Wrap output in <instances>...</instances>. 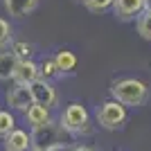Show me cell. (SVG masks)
<instances>
[{"label":"cell","mask_w":151,"mask_h":151,"mask_svg":"<svg viewBox=\"0 0 151 151\" xmlns=\"http://www.w3.org/2000/svg\"><path fill=\"white\" fill-rule=\"evenodd\" d=\"M75 140H77L75 133L61 129L59 122H54V120H50L43 126L32 129V133H29L32 151H63V149L75 147Z\"/></svg>","instance_id":"6da1fadb"},{"label":"cell","mask_w":151,"mask_h":151,"mask_svg":"<svg viewBox=\"0 0 151 151\" xmlns=\"http://www.w3.org/2000/svg\"><path fill=\"white\" fill-rule=\"evenodd\" d=\"M111 95L122 106H142L147 101V95H149V86L142 79L124 77V79H120L111 86Z\"/></svg>","instance_id":"7a4b0ae2"},{"label":"cell","mask_w":151,"mask_h":151,"mask_svg":"<svg viewBox=\"0 0 151 151\" xmlns=\"http://www.w3.org/2000/svg\"><path fill=\"white\" fill-rule=\"evenodd\" d=\"M59 126L70 133H75V135H90L93 133L88 108L83 104H79V101H72V104H68L63 108L61 117H59Z\"/></svg>","instance_id":"3957f363"},{"label":"cell","mask_w":151,"mask_h":151,"mask_svg":"<svg viewBox=\"0 0 151 151\" xmlns=\"http://www.w3.org/2000/svg\"><path fill=\"white\" fill-rule=\"evenodd\" d=\"M126 117H129L126 106H122L120 101H115V99L104 101V104L97 108V124H99L101 129H106V131H117V129H122Z\"/></svg>","instance_id":"277c9868"},{"label":"cell","mask_w":151,"mask_h":151,"mask_svg":"<svg viewBox=\"0 0 151 151\" xmlns=\"http://www.w3.org/2000/svg\"><path fill=\"white\" fill-rule=\"evenodd\" d=\"M29 95H32V104L36 106H43V108H52L57 104V88L52 86V81H45V79H36L32 81L29 86Z\"/></svg>","instance_id":"5b68a950"},{"label":"cell","mask_w":151,"mask_h":151,"mask_svg":"<svg viewBox=\"0 0 151 151\" xmlns=\"http://www.w3.org/2000/svg\"><path fill=\"white\" fill-rule=\"evenodd\" d=\"M38 79V65L36 61L32 59H25V61H18L16 68H14V75H12V81L18 83V86H29L32 81Z\"/></svg>","instance_id":"8992f818"},{"label":"cell","mask_w":151,"mask_h":151,"mask_svg":"<svg viewBox=\"0 0 151 151\" xmlns=\"http://www.w3.org/2000/svg\"><path fill=\"white\" fill-rule=\"evenodd\" d=\"M7 106L14 108V111H20V113H25L27 108L32 106L29 88H27V86H18V83H14V88L7 90Z\"/></svg>","instance_id":"52a82bcc"},{"label":"cell","mask_w":151,"mask_h":151,"mask_svg":"<svg viewBox=\"0 0 151 151\" xmlns=\"http://www.w3.org/2000/svg\"><path fill=\"white\" fill-rule=\"evenodd\" d=\"M113 9L120 20H135L142 14V0H113Z\"/></svg>","instance_id":"ba28073f"},{"label":"cell","mask_w":151,"mask_h":151,"mask_svg":"<svg viewBox=\"0 0 151 151\" xmlns=\"http://www.w3.org/2000/svg\"><path fill=\"white\" fill-rule=\"evenodd\" d=\"M2 145H5V151H32L29 133L23 129H14L12 133H7L2 138Z\"/></svg>","instance_id":"9c48e42d"},{"label":"cell","mask_w":151,"mask_h":151,"mask_svg":"<svg viewBox=\"0 0 151 151\" xmlns=\"http://www.w3.org/2000/svg\"><path fill=\"white\" fill-rule=\"evenodd\" d=\"M2 5H5V12L12 18H25L27 14L36 9L38 0H2Z\"/></svg>","instance_id":"30bf717a"},{"label":"cell","mask_w":151,"mask_h":151,"mask_svg":"<svg viewBox=\"0 0 151 151\" xmlns=\"http://www.w3.org/2000/svg\"><path fill=\"white\" fill-rule=\"evenodd\" d=\"M52 61H54V65H57L59 70V75H68V72H75L77 68V57H75V52H70V50H59L54 57H52Z\"/></svg>","instance_id":"8fae6325"},{"label":"cell","mask_w":151,"mask_h":151,"mask_svg":"<svg viewBox=\"0 0 151 151\" xmlns=\"http://www.w3.org/2000/svg\"><path fill=\"white\" fill-rule=\"evenodd\" d=\"M25 120L32 129H36V126H43L52 120L50 117V108H43V106H36V104H32L29 108L25 111Z\"/></svg>","instance_id":"7c38bea8"},{"label":"cell","mask_w":151,"mask_h":151,"mask_svg":"<svg viewBox=\"0 0 151 151\" xmlns=\"http://www.w3.org/2000/svg\"><path fill=\"white\" fill-rule=\"evenodd\" d=\"M16 63H18V59L9 50H0V81H9L12 79Z\"/></svg>","instance_id":"4fadbf2b"},{"label":"cell","mask_w":151,"mask_h":151,"mask_svg":"<svg viewBox=\"0 0 151 151\" xmlns=\"http://www.w3.org/2000/svg\"><path fill=\"white\" fill-rule=\"evenodd\" d=\"M14 57L18 59V61H25V59H32L34 54V47H32L27 41H12V47H9Z\"/></svg>","instance_id":"5bb4252c"},{"label":"cell","mask_w":151,"mask_h":151,"mask_svg":"<svg viewBox=\"0 0 151 151\" xmlns=\"http://www.w3.org/2000/svg\"><path fill=\"white\" fill-rule=\"evenodd\" d=\"M36 65H38V79L52 81L54 77H59V70H57V65H54V61H52V57L43 59V61L36 63Z\"/></svg>","instance_id":"9a60e30c"},{"label":"cell","mask_w":151,"mask_h":151,"mask_svg":"<svg viewBox=\"0 0 151 151\" xmlns=\"http://www.w3.org/2000/svg\"><path fill=\"white\" fill-rule=\"evenodd\" d=\"M16 129V117L9 111H0V140Z\"/></svg>","instance_id":"2e32d148"},{"label":"cell","mask_w":151,"mask_h":151,"mask_svg":"<svg viewBox=\"0 0 151 151\" xmlns=\"http://www.w3.org/2000/svg\"><path fill=\"white\" fill-rule=\"evenodd\" d=\"M135 20H138V34L145 38V41H151V14L142 12Z\"/></svg>","instance_id":"e0dca14e"},{"label":"cell","mask_w":151,"mask_h":151,"mask_svg":"<svg viewBox=\"0 0 151 151\" xmlns=\"http://www.w3.org/2000/svg\"><path fill=\"white\" fill-rule=\"evenodd\" d=\"M83 7H86L90 14H104L106 9L113 7V0H86Z\"/></svg>","instance_id":"ac0fdd59"},{"label":"cell","mask_w":151,"mask_h":151,"mask_svg":"<svg viewBox=\"0 0 151 151\" xmlns=\"http://www.w3.org/2000/svg\"><path fill=\"white\" fill-rule=\"evenodd\" d=\"M14 41L12 36V25L7 23L5 18H0V50H5V47H9Z\"/></svg>","instance_id":"d6986e66"},{"label":"cell","mask_w":151,"mask_h":151,"mask_svg":"<svg viewBox=\"0 0 151 151\" xmlns=\"http://www.w3.org/2000/svg\"><path fill=\"white\" fill-rule=\"evenodd\" d=\"M68 151H95L93 147H86V145H75V147H70Z\"/></svg>","instance_id":"ffe728a7"},{"label":"cell","mask_w":151,"mask_h":151,"mask_svg":"<svg viewBox=\"0 0 151 151\" xmlns=\"http://www.w3.org/2000/svg\"><path fill=\"white\" fill-rule=\"evenodd\" d=\"M142 12L151 14V0H142Z\"/></svg>","instance_id":"44dd1931"},{"label":"cell","mask_w":151,"mask_h":151,"mask_svg":"<svg viewBox=\"0 0 151 151\" xmlns=\"http://www.w3.org/2000/svg\"><path fill=\"white\" fill-rule=\"evenodd\" d=\"M79 2H86V0H79Z\"/></svg>","instance_id":"7402d4cb"}]
</instances>
